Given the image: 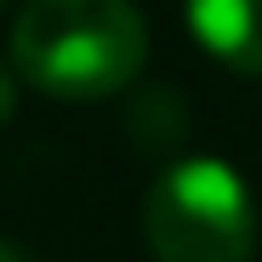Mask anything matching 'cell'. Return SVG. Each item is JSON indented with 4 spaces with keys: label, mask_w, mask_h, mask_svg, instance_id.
Wrapping results in <instances>:
<instances>
[{
    "label": "cell",
    "mask_w": 262,
    "mask_h": 262,
    "mask_svg": "<svg viewBox=\"0 0 262 262\" xmlns=\"http://www.w3.org/2000/svg\"><path fill=\"white\" fill-rule=\"evenodd\" d=\"M148 63L137 0H23L12 23V69L57 103H103Z\"/></svg>",
    "instance_id": "6da1fadb"
},
{
    "label": "cell",
    "mask_w": 262,
    "mask_h": 262,
    "mask_svg": "<svg viewBox=\"0 0 262 262\" xmlns=\"http://www.w3.org/2000/svg\"><path fill=\"white\" fill-rule=\"evenodd\" d=\"M143 245L154 262H251L256 200L228 160H171L143 200Z\"/></svg>",
    "instance_id": "7a4b0ae2"
},
{
    "label": "cell",
    "mask_w": 262,
    "mask_h": 262,
    "mask_svg": "<svg viewBox=\"0 0 262 262\" xmlns=\"http://www.w3.org/2000/svg\"><path fill=\"white\" fill-rule=\"evenodd\" d=\"M183 12L205 57L262 80V0H183Z\"/></svg>",
    "instance_id": "3957f363"
},
{
    "label": "cell",
    "mask_w": 262,
    "mask_h": 262,
    "mask_svg": "<svg viewBox=\"0 0 262 262\" xmlns=\"http://www.w3.org/2000/svg\"><path fill=\"white\" fill-rule=\"evenodd\" d=\"M17 69H6V63H0V125H6L12 114H17Z\"/></svg>",
    "instance_id": "277c9868"
},
{
    "label": "cell",
    "mask_w": 262,
    "mask_h": 262,
    "mask_svg": "<svg viewBox=\"0 0 262 262\" xmlns=\"http://www.w3.org/2000/svg\"><path fill=\"white\" fill-rule=\"evenodd\" d=\"M0 262H29V256H23V251H17L12 239H0Z\"/></svg>",
    "instance_id": "5b68a950"
},
{
    "label": "cell",
    "mask_w": 262,
    "mask_h": 262,
    "mask_svg": "<svg viewBox=\"0 0 262 262\" xmlns=\"http://www.w3.org/2000/svg\"><path fill=\"white\" fill-rule=\"evenodd\" d=\"M0 6H12V0H0Z\"/></svg>",
    "instance_id": "8992f818"
}]
</instances>
